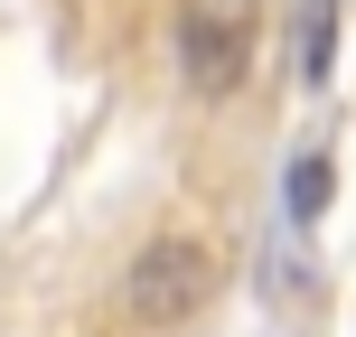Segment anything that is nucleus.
<instances>
[{"label":"nucleus","mask_w":356,"mask_h":337,"mask_svg":"<svg viewBox=\"0 0 356 337\" xmlns=\"http://www.w3.org/2000/svg\"><path fill=\"white\" fill-rule=\"evenodd\" d=\"M263 38H272V10H263V0H169L178 94L207 104V113H225L234 94L253 85V66H263Z\"/></svg>","instance_id":"1"},{"label":"nucleus","mask_w":356,"mask_h":337,"mask_svg":"<svg viewBox=\"0 0 356 337\" xmlns=\"http://www.w3.org/2000/svg\"><path fill=\"white\" fill-rule=\"evenodd\" d=\"M207 300H216V244H197V234H178V225L150 234V244L122 263V319L141 328V337L188 328Z\"/></svg>","instance_id":"2"},{"label":"nucleus","mask_w":356,"mask_h":337,"mask_svg":"<svg viewBox=\"0 0 356 337\" xmlns=\"http://www.w3.org/2000/svg\"><path fill=\"white\" fill-rule=\"evenodd\" d=\"M328 197H338V160H328L319 141H309V150H291V160H282V215L309 234V225L328 215Z\"/></svg>","instance_id":"3"},{"label":"nucleus","mask_w":356,"mask_h":337,"mask_svg":"<svg viewBox=\"0 0 356 337\" xmlns=\"http://www.w3.org/2000/svg\"><path fill=\"white\" fill-rule=\"evenodd\" d=\"M338 38H347L338 0H300V85H328L338 75Z\"/></svg>","instance_id":"4"}]
</instances>
